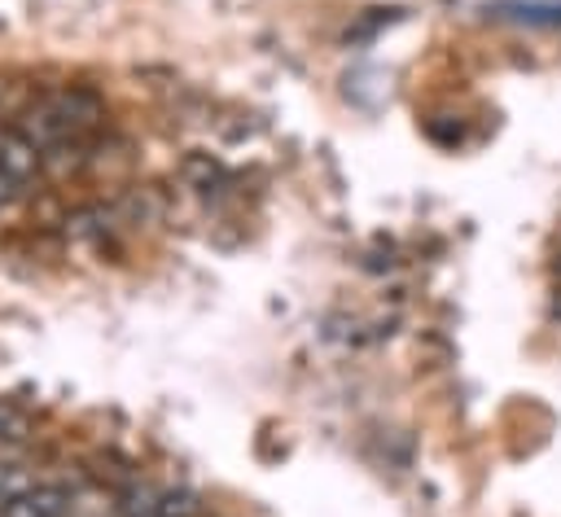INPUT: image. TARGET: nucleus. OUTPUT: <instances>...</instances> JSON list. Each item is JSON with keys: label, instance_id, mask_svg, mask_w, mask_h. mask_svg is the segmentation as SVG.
I'll use <instances>...</instances> for the list:
<instances>
[{"label": "nucleus", "instance_id": "nucleus-7", "mask_svg": "<svg viewBox=\"0 0 561 517\" xmlns=\"http://www.w3.org/2000/svg\"><path fill=\"white\" fill-rule=\"evenodd\" d=\"M18 188H22V184H18L9 171H0V206H4V202H13V197H18Z\"/></svg>", "mask_w": 561, "mask_h": 517}, {"label": "nucleus", "instance_id": "nucleus-6", "mask_svg": "<svg viewBox=\"0 0 561 517\" xmlns=\"http://www.w3.org/2000/svg\"><path fill=\"white\" fill-rule=\"evenodd\" d=\"M123 517H158V491L153 486H127L123 491Z\"/></svg>", "mask_w": 561, "mask_h": 517}, {"label": "nucleus", "instance_id": "nucleus-5", "mask_svg": "<svg viewBox=\"0 0 561 517\" xmlns=\"http://www.w3.org/2000/svg\"><path fill=\"white\" fill-rule=\"evenodd\" d=\"M180 171H184V180H188V184H197V188H210V184H219V180H224V166H219L210 153H202V149H197V153H188Z\"/></svg>", "mask_w": 561, "mask_h": 517}, {"label": "nucleus", "instance_id": "nucleus-2", "mask_svg": "<svg viewBox=\"0 0 561 517\" xmlns=\"http://www.w3.org/2000/svg\"><path fill=\"white\" fill-rule=\"evenodd\" d=\"M66 513H70V495L61 486H31L9 504H0V517H66Z\"/></svg>", "mask_w": 561, "mask_h": 517}, {"label": "nucleus", "instance_id": "nucleus-4", "mask_svg": "<svg viewBox=\"0 0 561 517\" xmlns=\"http://www.w3.org/2000/svg\"><path fill=\"white\" fill-rule=\"evenodd\" d=\"M158 517H202V495L188 486L158 491Z\"/></svg>", "mask_w": 561, "mask_h": 517}, {"label": "nucleus", "instance_id": "nucleus-3", "mask_svg": "<svg viewBox=\"0 0 561 517\" xmlns=\"http://www.w3.org/2000/svg\"><path fill=\"white\" fill-rule=\"evenodd\" d=\"M39 162H44V153L26 140V136H18V131H9L4 140H0V171H9L18 184H26L35 171H39Z\"/></svg>", "mask_w": 561, "mask_h": 517}, {"label": "nucleus", "instance_id": "nucleus-1", "mask_svg": "<svg viewBox=\"0 0 561 517\" xmlns=\"http://www.w3.org/2000/svg\"><path fill=\"white\" fill-rule=\"evenodd\" d=\"M44 101L53 105V114L61 118V127L70 136H79V131H88V127H96L105 118V105H101V96L92 88H57Z\"/></svg>", "mask_w": 561, "mask_h": 517}]
</instances>
